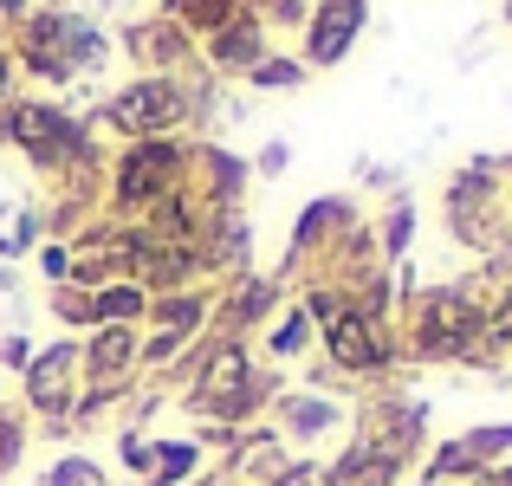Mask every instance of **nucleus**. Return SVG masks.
I'll return each instance as SVG.
<instances>
[{"label": "nucleus", "instance_id": "23", "mask_svg": "<svg viewBox=\"0 0 512 486\" xmlns=\"http://www.w3.org/2000/svg\"><path fill=\"white\" fill-rule=\"evenodd\" d=\"M117 454H124V467H130V474H156V441L124 435V441H117Z\"/></svg>", "mask_w": 512, "mask_h": 486}, {"label": "nucleus", "instance_id": "14", "mask_svg": "<svg viewBox=\"0 0 512 486\" xmlns=\"http://www.w3.org/2000/svg\"><path fill=\"white\" fill-rule=\"evenodd\" d=\"M130 52L150 59V65H175L188 52V39H182V26H175V20H156V26H130Z\"/></svg>", "mask_w": 512, "mask_h": 486}, {"label": "nucleus", "instance_id": "11", "mask_svg": "<svg viewBox=\"0 0 512 486\" xmlns=\"http://www.w3.org/2000/svg\"><path fill=\"white\" fill-rule=\"evenodd\" d=\"M208 52H214V65H221V72H253V65L266 59L260 20H247V13H234V20H227L221 33L208 39Z\"/></svg>", "mask_w": 512, "mask_h": 486}, {"label": "nucleus", "instance_id": "10", "mask_svg": "<svg viewBox=\"0 0 512 486\" xmlns=\"http://www.w3.org/2000/svg\"><path fill=\"white\" fill-rule=\"evenodd\" d=\"M363 26V0H331V7L312 13V33H305V65H338L350 52Z\"/></svg>", "mask_w": 512, "mask_h": 486}, {"label": "nucleus", "instance_id": "16", "mask_svg": "<svg viewBox=\"0 0 512 486\" xmlns=\"http://www.w3.org/2000/svg\"><path fill=\"white\" fill-rule=\"evenodd\" d=\"M338 402H325V396H286V435H299V441H312V435H325V428H338Z\"/></svg>", "mask_w": 512, "mask_h": 486}, {"label": "nucleus", "instance_id": "2", "mask_svg": "<svg viewBox=\"0 0 512 486\" xmlns=\"http://www.w3.org/2000/svg\"><path fill=\"white\" fill-rule=\"evenodd\" d=\"M409 344H415V357H480V344H487V312L454 286L422 292V299H415Z\"/></svg>", "mask_w": 512, "mask_h": 486}, {"label": "nucleus", "instance_id": "26", "mask_svg": "<svg viewBox=\"0 0 512 486\" xmlns=\"http://www.w3.org/2000/svg\"><path fill=\"white\" fill-rule=\"evenodd\" d=\"M266 486H325V474H318V467H305V461H299V467H279V474L266 480Z\"/></svg>", "mask_w": 512, "mask_h": 486}, {"label": "nucleus", "instance_id": "12", "mask_svg": "<svg viewBox=\"0 0 512 486\" xmlns=\"http://www.w3.org/2000/svg\"><path fill=\"white\" fill-rule=\"evenodd\" d=\"M150 312V292L137 286V279H111V286L91 292V324H130Z\"/></svg>", "mask_w": 512, "mask_h": 486}, {"label": "nucleus", "instance_id": "27", "mask_svg": "<svg viewBox=\"0 0 512 486\" xmlns=\"http://www.w3.org/2000/svg\"><path fill=\"white\" fill-rule=\"evenodd\" d=\"M39 266H46V279H72V253H65V247H46Z\"/></svg>", "mask_w": 512, "mask_h": 486}, {"label": "nucleus", "instance_id": "30", "mask_svg": "<svg viewBox=\"0 0 512 486\" xmlns=\"http://www.w3.org/2000/svg\"><path fill=\"white\" fill-rule=\"evenodd\" d=\"M266 7H273V20H299V13H305L299 0H266Z\"/></svg>", "mask_w": 512, "mask_h": 486}, {"label": "nucleus", "instance_id": "19", "mask_svg": "<svg viewBox=\"0 0 512 486\" xmlns=\"http://www.w3.org/2000/svg\"><path fill=\"white\" fill-rule=\"evenodd\" d=\"M273 299H279V292L266 286V279H253V286H240L234 299H227V324H260L266 312H273Z\"/></svg>", "mask_w": 512, "mask_h": 486}, {"label": "nucleus", "instance_id": "22", "mask_svg": "<svg viewBox=\"0 0 512 486\" xmlns=\"http://www.w3.org/2000/svg\"><path fill=\"white\" fill-rule=\"evenodd\" d=\"M20 448H26V428H20V415H0V480L13 474V461H20Z\"/></svg>", "mask_w": 512, "mask_h": 486}, {"label": "nucleus", "instance_id": "25", "mask_svg": "<svg viewBox=\"0 0 512 486\" xmlns=\"http://www.w3.org/2000/svg\"><path fill=\"white\" fill-rule=\"evenodd\" d=\"M487 344H506V350H512V292L487 312Z\"/></svg>", "mask_w": 512, "mask_h": 486}, {"label": "nucleus", "instance_id": "20", "mask_svg": "<svg viewBox=\"0 0 512 486\" xmlns=\"http://www.w3.org/2000/svg\"><path fill=\"white\" fill-rule=\"evenodd\" d=\"M195 461H201L195 441H156V480H163V486H182Z\"/></svg>", "mask_w": 512, "mask_h": 486}, {"label": "nucleus", "instance_id": "31", "mask_svg": "<svg viewBox=\"0 0 512 486\" xmlns=\"http://www.w3.org/2000/svg\"><path fill=\"white\" fill-rule=\"evenodd\" d=\"M7 85H13V65H7V59H0V98H7Z\"/></svg>", "mask_w": 512, "mask_h": 486}, {"label": "nucleus", "instance_id": "6", "mask_svg": "<svg viewBox=\"0 0 512 486\" xmlns=\"http://www.w3.org/2000/svg\"><path fill=\"white\" fill-rule=\"evenodd\" d=\"M78 344H46L33 363H26V402H33L46 422H72V402H78Z\"/></svg>", "mask_w": 512, "mask_h": 486}, {"label": "nucleus", "instance_id": "24", "mask_svg": "<svg viewBox=\"0 0 512 486\" xmlns=\"http://www.w3.org/2000/svg\"><path fill=\"white\" fill-rule=\"evenodd\" d=\"M409 234H415V208H409V201H402V208H389L383 247H389V253H402V247H409Z\"/></svg>", "mask_w": 512, "mask_h": 486}, {"label": "nucleus", "instance_id": "15", "mask_svg": "<svg viewBox=\"0 0 512 486\" xmlns=\"http://www.w3.org/2000/svg\"><path fill=\"white\" fill-rule=\"evenodd\" d=\"M169 13H175V26H182V33L214 39V33H221V26L240 13V0H169Z\"/></svg>", "mask_w": 512, "mask_h": 486}, {"label": "nucleus", "instance_id": "8", "mask_svg": "<svg viewBox=\"0 0 512 486\" xmlns=\"http://www.w3.org/2000/svg\"><path fill=\"white\" fill-rule=\"evenodd\" d=\"M448 227H454V240H467V247H493V240H500V227H493V175L487 169H467L461 182L448 188Z\"/></svg>", "mask_w": 512, "mask_h": 486}, {"label": "nucleus", "instance_id": "17", "mask_svg": "<svg viewBox=\"0 0 512 486\" xmlns=\"http://www.w3.org/2000/svg\"><path fill=\"white\" fill-rule=\"evenodd\" d=\"M266 350H273V357H299V350H312V312H305V305L279 312L273 331H266Z\"/></svg>", "mask_w": 512, "mask_h": 486}, {"label": "nucleus", "instance_id": "28", "mask_svg": "<svg viewBox=\"0 0 512 486\" xmlns=\"http://www.w3.org/2000/svg\"><path fill=\"white\" fill-rule=\"evenodd\" d=\"M0 357H7V363H20V370H26V363H33V350H26V337H7V350H0Z\"/></svg>", "mask_w": 512, "mask_h": 486}, {"label": "nucleus", "instance_id": "4", "mask_svg": "<svg viewBox=\"0 0 512 486\" xmlns=\"http://www.w3.org/2000/svg\"><path fill=\"white\" fill-rule=\"evenodd\" d=\"M104 117H111V124L124 130L130 143H143V137H169V130L188 117V91L175 85V78L150 72V78H137V85H124V91H117Z\"/></svg>", "mask_w": 512, "mask_h": 486}, {"label": "nucleus", "instance_id": "13", "mask_svg": "<svg viewBox=\"0 0 512 486\" xmlns=\"http://www.w3.org/2000/svg\"><path fill=\"white\" fill-rule=\"evenodd\" d=\"M150 318L163 324L169 337H195L201 324H208V299H201V292H163V299H150Z\"/></svg>", "mask_w": 512, "mask_h": 486}, {"label": "nucleus", "instance_id": "3", "mask_svg": "<svg viewBox=\"0 0 512 486\" xmlns=\"http://www.w3.org/2000/svg\"><path fill=\"white\" fill-rule=\"evenodd\" d=\"M188 182V150L182 143H169V137H143V143H130L124 156H117V169H111V195H117V208L124 214H150L156 201H169L175 188Z\"/></svg>", "mask_w": 512, "mask_h": 486}, {"label": "nucleus", "instance_id": "29", "mask_svg": "<svg viewBox=\"0 0 512 486\" xmlns=\"http://www.w3.org/2000/svg\"><path fill=\"white\" fill-rule=\"evenodd\" d=\"M467 486H512V467H487V474L467 480Z\"/></svg>", "mask_w": 512, "mask_h": 486}, {"label": "nucleus", "instance_id": "9", "mask_svg": "<svg viewBox=\"0 0 512 486\" xmlns=\"http://www.w3.org/2000/svg\"><path fill=\"white\" fill-rule=\"evenodd\" d=\"M143 357V337L130 324H91V337L78 344V363H85V383H130Z\"/></svg>", "mask_w": 512, "mask_h": 486}, {"label": "nucleus", "instance_id": "5", "mask_svg": "<svg viewBox=\"0 0 512 486\" xmlns=\"http://www.w3.org/2000/svg\"><path fill=\"white\" fill-rule=\"evenodd\" d=\"M325 350H331V363H338V370H350V376L389 370V363H396V337L383 331V318L363 312V305H350V299L325 318Z\"/></svg>", "mask_w": 512, "mask_h": 486}, {"label": "nucleus", "instance_id": "18", "mask_svg": "<svg viewBox=\"0 0 512 486\" xmlns=\"http://www.w3.org/2000/svg\"><path fill=\"white\" fill-rule=\"evenodd\" d=\"M39 486H104V467L91 461V454H65V461H52Z\"/></svg>", "mask_w": 512, "mask_h": 486}, {"label": "nucleus", "instance_id": "7", "mask_svg": "<svg viewBox=\"0 0 512 486\" xmlns=\"http://www.w3.org/2000/svg\"><path fill=\"white\" fill-rule=\"evenodd\" d=\"M512 448V422H500V428H474V435H461V441H448V448L428 461V486H448V480H480L493 461Z\"/></svg>", "mask_w": 512, "mask_h": 486}, {"label": "nucleus", "instance_id": "21", "mask_svg": "<svg viewBox=\"0 0 512 486\" xmlns=\"http://www.w3.org/2000/svg\"><path fill=\"white\" fill-rule=\"evenodd\" d=\"M299 78H305V65H299V59H260V65L247 72V85H260V91H286V85H299Z\"/></svg>", "mask_w": 512, "mask_h": 486}, {"label": "nucleus", "instance_id": "1", "mask_svg": "<svg viewBox=\"0 0 512 486\" xmlns=\"http://www.w3.org/2000/svg\"><path fill=\"white\" fill-rule=\"evenodd\" d=\"M7 137L20 143L39 169H98V143L78 117H65L59 104H13Z\"/></svg>", "mask_w": 512, "mask_h": 486}]
</instances>
